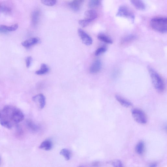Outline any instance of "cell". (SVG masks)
<instances>
[{
	"mask_svg": "<svg viewBox=\"0 0 167 167\" xmlns=\"http://www.w3.org/2000/svg\"><path fill=\"white\" fill-rule=\"evenodd\" d=\"M0 111L1 114L0 121L9 123L13 126L24 119L23 113L19 109L12 106H5Z\"/></svg>",
	"mask_w": 167,
	"mask_h": 167,
	"instance_id": "1",
	"label": "cell"
},
{
	"mask_svg": "<svg viewBox=\"0 0 167 167\" xmlns=\"http://www.w3.org/2000/svg\"><path fill=\"white\" fill-rule=\"evenodd\" d=\"M148 69L155 89L159 93H163L165 90V85L163 80L152 67L148 66Z\"/></svg>",
	"mask_w": 167,
	"mask_h": 167,
	"instance_id": "2",
	"label": "cell"
},
{
	"mask_svg": "<svg viewBox=\"0 0 167 167\" xmlns=\"http://www.w3.org/2000/svg\"><path fill=\"white\" fill-rule=\"evenodd\" d=\"M150 24L153 30L161 33H165L167 30V19L166 17H157L152 19Z\"/></svg>",
	"mask_w": 167,
	"mask_h": 167,
	"instance_id": "3",
	"label": "cell"
},
{
	"mask_svg": "<svg viewBox=\"0 0 167 167\" xmlns=\"http://www.w3.org/2000/svg\"><path fill=\"white\" fill-rule=\"evenodd\" d=\"M116 16L124 17L129 19L133 23L135 19V15L131 10L126 6L121 5L119 7Z\"/></svg>",
	"mask_w": 167,
	"mask_h": 167,
	"instance_id": "4",
	"label": "cell"
},
{
	"mask_svg": "<svg viewBox=\"0 0 167 167\" xmlns=\"http://www.w3.org/2000/svg\"><path fill=\"white\" fill-rule=\"evenodd\" d=\"M132 117L136 121L140 124H144L147 122V118L146 114L140 109L135 108L132 111Z\"/></svg>",
	"mask_w": 167,
	"mask_h": 167,
	"instance_id": "5",
	"label": "cell"
},
{
	"mask_svg": "<svg viewBox=\"0 0 167 167\" xmlns=\"http://www.w3.org/2000/svg\"><path fill=\"white\" fill-rule=\"evenodd\" d=\"M78 32L80 37L84 44L90 45L93 43V41L91 38L81 29L79 28Z\"/></svg>",
	"mask_w": 167,
	"mask_h": 167,
	"instance_id": "6",
	"label": "cell"
},
{
	"mask_svg": "<svg viewBox=\"0 0 167 167\" xmlns=\"http://www.w3.org/2000/svg\"><path fill=\"white\" fill-rule=\"evenodd\" d=\"M102 68V63L99 60L94 61L91 65L90 69V72L91 73L95 74L100 71Z\"/></svg>",
	"mask_w": 167,
	"mask_h": 167,
	"instance_id": "7",
	"label": "cell"
},
{
	"mask_svg": "<svg viewBox=\"0 0 167 167\" xmlns=\"http://www.w3.org/2000/svg\"><path fill=\"white\" fill-rule=\"evenodd\" d=\"M97 17V13L94 10L86 11L84 14L85 19L90 22L96 19Z\"/></svg>",
	"mask_w": 167,
	"mask_h": 167,
	"instance_id": "8",
	"label": "cell"
},
{
	"mask_svg": "<svg viewBox=\"0 0 167 167\" xmlns=\"http://www.w3.org/2000/svg\"><path fill=\"white\" fill-rule=\"evenodd\" d=\"M32 100L34 101L39 102L40 108H44L46 104V99L45 97L43 94H40L34 96L32 98Z\"/></svg>",
	"mask_w": 167,
	"mask_h": 167,
	"instance_id": "9",
	"label": "cell"
},
{
	"mask_svg": "<svg viewBox=\"0 0 167 167\" xmlns=\"http://www.w3.org/2000/svg\"><path fill=\"white\" fill-rule=\"evenodd\" d=\"M83 2L84 1L81 0H75L70 2L68 5L72 10L74 11H77L79 10Z\"/></svg>",
	"mask_w": 167,
	"mask_h": 167,
	"instance_id": "10",
	"label": "cell"
},
{
	"mask_svg": "<svg viewBox=\"0 0 167 167\" xmlns=\"http://www.w3.org/2000/svg\"><path fill=\"white\" fill-rule=\"evenodd\" d=\"M115 98L120 104L123 106L128 108L132 105V103L130 101L119 95H116Z\"/></svg>",
	"mask_w": 167,
	"mask_h": 167,
	"instance_id": "11",
	"label": "cell"
},
{
	"mask_svg": "<svg viewBox=\"0 0 167 167\" xmlns=\"http://www.w3.org/2000/svg\"><path fill=\"white\" fill-rule=\"evenodd\" d=\"M39 40L36 38H33L28 39L22 43V45L26 48H29L38 44Z\"/></svg>",
	"mask_w": 167,
	"mask_h": 167,
	"instance_id": "12",
	"label": "cell"
},
{
	"mask_svg": "<svg viewBox=\"0 0 167 167\" xmlns=\"http://www.w3.org/2000/svg\"><path fill=\"white\" fill-rule=\"evenodd\" d=\"M132 4L137 9L140 10H145L146 8V6L144 3L141 1H130Z\"/></svg>",
	"mask_w": 167,
	"mask_h": 167,
	"instance_id": "13",
	"label": "cell"
},
{
	"mask_svg": "<svg viewBox=\"0 0 167 167\" xmlns=\"http://www.w3.org/2000/svg\"><path fill=\"white\" fill-rule=\"evenodd\" d=\"M40 16V12L38 10L33 11L31 15L32 24L34 26H36L38 24Z\"/></svg>",
	"mask_w": 167,
	"mask_h": 167,
	"instance_id": "14",
	"label": "cell"
},
{
	"mask_svg": "<svg viewBox=\"0 0 167 167\" xmlns=\"http://www.w3.org/2000/svg\"><path fill=\"white\" fill-rule=\"evenodd\" d=\"M52 143L49 140H46L43 141L39 146L40 149H44L45 151H49L52 148Z\"/></svg>",
	"mask_w": 167,
	"mask_h": 167,
	"instance_id": "15",
	"label": "cell"
},
{
	"mask_svg": "<svg viewBox=\"0 0 167 167\" xmlns=\"http://www.w3.org/2000/svg\"><path fill=\"white\" fill-rule=\"evenodd\" d=\"M98 39L100 41L108 44H112L113 41L111 39L104 34H101L98 36Z\"/></svg>",
	"mask_w": 167,
	"mask_h": 167,
	"instance_id": "16",
	"label": "cell"
},
{
	"mask_svg": "<svg viewBox=\"0 0 167 167\" xmlns=\"http://www.w3.org/2000/svg\"><path fill=\"white\" fill-rule=\"evenodd\" d=\"M49 71V69L47 65L44 63H42L40 69L36 71L35 73L40 75H43L47 73Z\"/></svg>",
	"mask_w": 167,
	"mask_h": 167,
	"instance_id": "17",
	"label": "cell"
},
{
	"mask_svg": "<svg viewBox=\"0 0 167 167\" xmlns=\"http://www.w3.org/2000/svg\"><path fill=\"white\" fill-rule=\"evenodd\" d=\"M60 154L64 157L66 160H69L71 158V153L69 150L63 148L60 152Z\"/></svg>",
	"mask_w": 167,
	"mask_h": 167,
	"instance_id": "18",
	"label": "cell"
},
{
	"mask_svg": "<svg viewBox=\"0 0 167 167\" xmlns=\"http://www.w3.org/2000/svg\"><path fill=\"white\" fill-rule=\"evenodd\" d=\"M1 27L5 31L7 32L8 31H16L18 28L19 26L18 24H15L11 26H7L2 25Z\"/></svg>",
	"mask_w": 167,
	"mask_h": 167,
	"instance_id": "19",
	"label": "cell"
},
{
	"mask_svg": "<svg viewBox=\"0 0 167 167\" xmlns=\"http://www.w3.org/2000/svg\"><path fill=\"white\" fill-rule=\"evenodd\" d=\"M136 38V36L133 34H130L123 37L122 40V43L123 44L127 43L130 42Z\"/></svg>",
	"mask_w": 167,
	"mask_h": 167,
	"instance_id": "20",
	"label": "cell"
},
{
	"mask_svg": "<svg viewBox=\"0 0 167 167\" xmlns=\"http://www.w3.org/2000/svg\"><path fill=\"white\" fill-rule=\"evenodd\" d=\"M11 10V9L6 5L0 3V11L5 13H9Z\"/></svg>",
	"mask_w": 167,
	"mask_h": 167,
	"instance_id": "21",
	"label": "cell"
},
{
	"mask_svg": "<svg viewBox=\"0 0 167 167\" xmlns=\"http://www.w3.org/2000/svg\"><path fill=\"white\" fill-rule=\"evenodd\" d=\"M100 1L98 0H91L88 3V6L90 8H93L99 6Z\"/></svg>",
	"mask_w": 167,
	"mask_h": 167,
	"instance_id": "22",
	"label": "cell"
},
{
	"mask_svg": "<svg viewBox=\"0 0 167 167\" xmlns=\"http://www.w3.org/2000/svg\"><path fill=\"white\" fill-rule=\"evenodd\" d=\"M144 148V143L141 141L137 144L136 147V151L138 154H141L143 152Z\"/></svg>",
	"mask_w": 167,
	"mask_h": 167,
	"instance_id": "23",
	"label": "cell"
},
{
	"mask_svg": "<svg viewBox=\"0 0 167 167\" xmlns=\"http://www.w3.org/2000/svg\"><path fill=\"white\" fill-rule=\"evenodd\" d=\"M107 50L106 48L105 47H102L98 48L95 51V55L98 56L103 53L106 52Z\"/></svg>",
	"mask_w": 167,
	"mask_h": 167,
	"instance_id": "24",
	"label": "cell"
},
{
	"mask_svg": "<svg viewBox=\"0 0 167 167\" xmlns=\"http://www.w3.org/2000/svg\"><path fill=\"white\" fill-rule=\"evenodd\" d=\"M42 3L48 6H53L56 3V1H49V0H43L41 1Z\"/></svg>",
	"mask_w": 167,
	"mask_h": 167,
	"instance_id": "25",
	"label": "cell"
},
{
	"mask_svg": "<svg viewBox=\"0 0 167 167\" xmlns=\"http://www.w3.org/2000/svg\"><path fill=\"white\" fill-rule=\"evenodd\" d=\"M90 23V22L85 19L81 20L79 21V24L83 27H87Z\"/></svg>",
	"mask_w": 167,
	"mask_h": 167,
	"instance_id": "26",
	"label": "cell"
},
{
	"mask_svg": "<svg viewBox=\"0 0 167 167\" xmlns=\"http://www.w3.org/2000/svg\"><path fill=\"white\" fill-rule=\"evenodd\" d=\"M113 165L114 167H123L121 161L119 160H115L113 162Z\"/></svg>",
	"mask_w": 167,
	"mask_h": 167,
	"instance_id": "27",
	"label": "cell"
},
{
	"mask_svg": "<svg viewBox=\"0 0 167 167\" xmlns=\"http://www.w3.org/2000/svg\"><path fill=\"white\" fill-rule=\"evenodd\" d=\"M27 123L28 126H29V127L32 130H37V127L36 125L34 124L33 123L30 121H28Z\"/></svg>",
	"mask_w": 167,
	"mask_h": 167,
	"instance_id": "28",
	"label": "cell"
},
{
	"mask_svg": "<svg viewBox=\"0 0 167 167\" xmlns=\"http://www.w3.org/2000/svg\"><path fill=\"white\" fill-rule=\"evenodd\" d=\"M32 60V58L31 56H28L26 59V66L27 68H29L31 66Z\"/></svg>",
	"mask_w": 167,
	"mask_h": 167,
	"instance_id": "29",
	"label": "cell"
},
{
	"mask_svg": "<svg viewBox=\"0 0 167 167\" xmlns=\"http://www.w3.org/2000/svg\"><path fill=\"white\" fill-rule=\"evenodd\" d=\"M7 32V31L4 30L1 27H0V32L5 33Z\"/></svg>",
	"mask_w": 167,
	"mask_h": 167,
	"instance_id": "30",
	"label": "cell"
},
{
	"mask_svg": "<svg viewBox=\"0 0 167 167\" xmlns=\"http://www.w3.org/2000/svg\"><path fill=\"white\" fill-rule=\"evenodd\" d=\"M156 166L157 165L155 164H151L150 166V167H156Z\"/></svg>",
	"mask_w": 167,
	"mask_h": 167,
	"instance_id": "31",
	"label": "cell"
},
{
	"mask_svg": "<svg viewBox=\"0 0 167 167\" xmlns=\"http://www.w3.org/2000/svg\"><path fill=\"white\" fill-rule=\"evenodd\" d=\"M1 111H0V119H1Z\"/></svg>",
	"mask_w": 167,
	"mask_h": 167,
	"instance_id": "32",
	"label": "cell"
},
{
	"mask_svg": "<svg viewBox=\"0 0 167 167\" xmlns=\"http://www.w3.org/2000/svg\"><path fill=\"white\" fill-rule=\"evenodd\" d=\"M83 167V166H79V167Z\"/></svg>",
	"mask_w": 167,
	"mask_h": 167,
	"instance_id": "33",
	"label": "cell"
}]
</instances>
